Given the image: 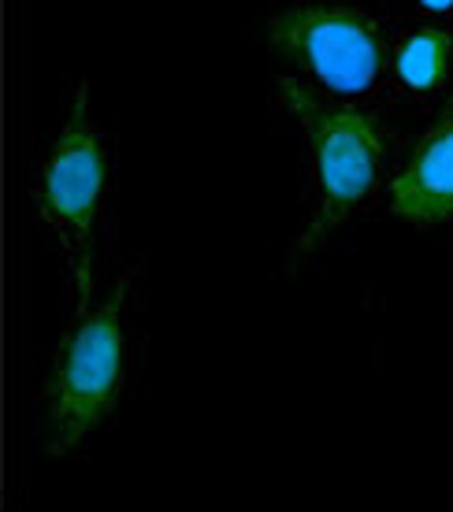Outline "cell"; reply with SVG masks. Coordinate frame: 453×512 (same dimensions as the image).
Returning <instances> with one entry per match:
<instances>
[{"instance_id":"obj_1","label":"cell","mask_w":453,"mask_h":512,"mask_svg":"<svg viewBox=\"0 0 453 512\" xmlns=\"http://www.w3.org/2000/svg\"><path fill=\"white\" fill-rule=\"evenodd\" d=\"M138 360V268L71 305L41 386V431L52 457H71L112 420Z\"/></svg>"},{"instance_id":"obj_2","label":"cell","mask_w":453,"mask_h":512,"mask_svg":"<svg viewBox=\"0 0 453 512\" xmlns=\"http://www.w3.org/2000/svg\"><path fill=\"white\" fill-rule=\"evenodd\" d=\"M279 101L301 130L309 223L294 253H305L376 205L390 134L361 104L320 97L301 78H279Z\"/></svg>"},{"instance_id":"obj_3","label":"cell","mask_w":453,"mask_h":512,"mask_svg":"<svg viewBox=\"0 0 453 512\" xmlns=\"http://www.w3.org/2000/svg\"><path fill=\"white\" fill-rule=\"evenodd\" d=\"M112 160V138L90 116V90L78 86L38 171V212L64 256L71 305L101 294V245L116 193Z\"/></svg>"},{"instance_id":"obj_4","label":"cell","mask_w":453,"mask_h":512,"mask_svg":"<svg viewBox=\"0 0 453 512\" xmlns=\"http://www.w3.org/2000/svg\"><path fill=\"white\" fill-rule=\"evenodd\" d=\"M268 49L324 86L327 97L361 104L390 71V45L376 15L346 4H305L272 15Z\"/></svg>"},{"instance_id":"obj_5","label":"cell","mask_w":453,"mask_h":512,"mask_svg":"<svg viewBox=\"0 0 453 512\" xmlns=\"http://www.w3.org/2000/svg\"><path fill=\"white\" fill-rule=\"evenodd\" d=\"M390 212L420 231L453 219V101L387 182Z\"/></svg>"},{"instance_id":"obj_6","label":"cell","mask_w":453,"mask_h":512,"mask_svg":"<svg viewBox=\"0 0 453 512\" xmlns=\"http://www.w3.org/2000/svg\"><path fill=\"white\" fill-rule=\"evenodd\" d=\"M390 86L405 101H435L453 82V34L442 26L405 30L390 49Z\"/></svg>"},{"instance_id":"obj_7","label":"cell","mask_w":453,"mask_h":512,"mask_svg":"<svg viewBox=\"0 0 453 512\" xmlns=\"http://www.w3.org/2000/svg\"><path fill=\"white\" fill-rule=\"evenodd\" d=\"M413 4L424 15H435V19H446V15H453V0H413Z\"/></svg>"}]
</instances>
